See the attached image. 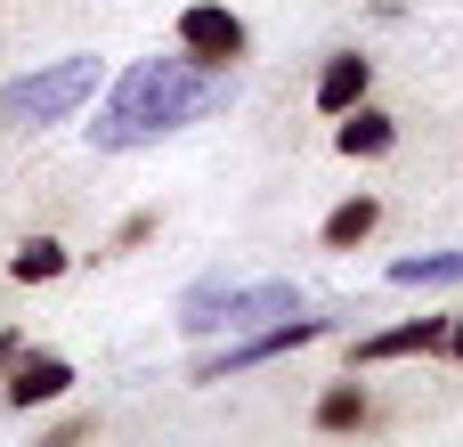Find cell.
I'll return each mask as SVG.
<instances>
[{"mask_svg":"<svg viewBox=\"0 0 463 447\" xmlns=\"http://www.w3.org/2000/svg\"><path fill=\"white\" fill-rule=\"evenodd\" d=\"M391 285H463V244H448V252H407V261H391Z\"/></svg>","mask_w":463,"mask_h":447,"instance_id":"cell-13","label":"cell"},{"mask_svg":"<svg viewBox=\"0 0 463 447\" xmlns=\"http://www.w3.org/2000/svg\"><path fill=\"white\" fill-rule=\"evenodd\" d=\"M334 334V318H269V326H252V334H220V350H203L195 358V383H228V375H252V366H277L285 350H309V342H326Z\"/></svg>","mask_w":463,"mask_h":447,"instance_id":"cell-4","label":"cell"},{"mask_svg":"<svg viewBox=\"0 0 463 447\" xmlns=\"http://www.w3.org/2000/svg\"><path fill=\"white\" fill-rule=\"evenodd\" d=\"M65 391H73V358H57V350H16V366L0 375V407H16V415L57 407Z\"/></svg>","mask_w":463,"mask_h":447,"instance_id":"cell-6","label":"cell"},{"mask_svg":"<svg viewBox=\"0 0 463 447\" xmlns=\"http://www.w3.org/2000/svg\"><path fill=\"white\" fill-rule=\"evenodd\" d=\"M448 318H456V309H439V318H407V326H383V334H366V342L350 350V366H399V358H439V350H448Z\"/></svg>","mask_w":463,"mask_h":447,"instance_id":"cell-7","label":"cell"},{"mask_svg":"<svg viewBox=\"0 0 463 447\" xmlns=\"http://www.w3.org/2000/svg\"><path fill=\"white\" fill-rule=\"evenodd\" d=\"M293 309H301V285H285V277H260V285L203 277V285H187V301H179V326H187V334H252V326H269V318H293Z\"/></svg>","mask_w":463,"mask_h":447,"instance_id":"cell-3","label":"cell"},{"mask_svg":"<svg viewBox=\"0 0 463 447\" xmlns=\"http://www.w3.org/2000/svg\"><path fill=\"white\" fill-rule=\"evenodd\" d=\"M155 228H163V220H155V212H130V220H122V236H114V252H138V244H146V236H155Z\"/></svg>","mask_w":463,"mask_h":447,"instance_id":"cell-14","label":"cell"},{"mask_svg":"<svg viewBox=\"0 0 463 447\" xmlns=\"http://www.w3.org/2000/svg\"><path fill=\"white\" fill-rule=\"evenodd\" d=\"M366 90H374V57H358V49H334V57L317 65V114H350Z\"/></svg>","mask_w":463,"mask_h":447,"instance_id":"cell-9","label":"cell"},{"mask_svg":"<svg viewBox=\"0 0 463 447\" xmlns=\"http://www.w3.org/2000/svg\"><path fill=\"white\" fill-rule=\"evenodd\" d=\"M65 269H73V252H65L57 236H24V244L8 252V277H16V285H57Z\"/></svg>","mask_w":463,"mask_h":447,"instance_id":"cell-12","label":"cell"},{"mask_svg":"<svg viewBox=\"0 0 463 447\" xmlns=\"http://www.w3.org/2000/svg\"><path fill=\"white\" fill-rule=\"evenodd\" d=\"M98 81H106V65L81 49V57H57V65H41V73H16L8 90H0V122L8 130H49V122H73L90 98H98Z\"/></svg>","mask_w":463,"mask_h":447,"instance_id":"cell-2","label":"cell"},{"mask_svg":"<svg viewBox=\"0 0 463 447\" xmlns=\"http://www.w3.org/2000/svg\"><path fill=\"white\" fill-rule=\"evenodd\" d=\"M448 358H456V366H463V309H456V318H448Z\"/></svg>","mask_w":463,"mask_h":447,"instance_id":"cell-16","label":"cell"},{"mask_svg":"<svg viewBox=\"0 0 463 447\" xmlns=\"http://www.w3.org/2000/svg\"><path fill=\"white\" fill-rule=\"evenodd\" d=\"M334 147L350 155V163H374V155H391L399 147V114H383V106H350V114H334Z\"/></svg>","mask_w":463,"mask_h":447,"instance_id":"cell-8","label":"cell"},{"mask_svg":"<svg viewBox=\"0 0 463 447\" xmlns=\"http://www.w3.org/2000/svg\"><path fill=\"white\" fill-rule=\"evenodd\" d=\"M98 432V415H65V423H49V447H73V440H90Z\"/></svg>","mask_w":463,"mask_h":447,"instance_id":"cell-15","label":"cell"},{"mask_svg":"<svg viewBox=\"0 0 463 447\" xmlns=\"http://www.w3.org/2000/svg\"><path fill=\"white\" fill-rule=\"evenodd\" d=\"M309 423H317V432H366V423H374L366 383H358V375H350V383H326V391H317V407H309Z\"/></svg>","mask_w":463,"mask_h":447,"instance_id":"cell-11","label":"cell"},{"mask_svg":"<svg viewBox=\"0 0 463 447\" xmlns=\"http://www.w3.org/2000/svg\"><path fill=\"white\" fill-rule=\"evenodd\" d=\"M374 228H383V195H350V204L326 212L317 244H326V252H358V244H374Z\"/></svg>","mask_w":463,"mask_h":447,"instance_id":"cell-10","label":"cell"},{"mask_svg":"<svg viewBox=\"0 0 463 447\" xmlns=\"http://www.w3.org/2000/svg\"><path fill=\"white\" fill-rule=\"evenodd\" d=\"M171 41H179V57H195V65L228 73V65L252 49V24H244L228 0H187V8H179V24H171Z\"/></svg>","mask_w":463,"mask_h":447,"instance_id":"cell-5","label":"cell"},{"mask_svg":"<svg viewBox=\"0 0 463 447\" xmlns=\"http://www.w3.org/2000/svg\"><path fill=\"white\" fill-rule=\"evenodd\" d=\"M16 350H24V334H0V375L16 366Z\"/></svg>","mask_w":463,"mask_h":447,"instance_id":"cell-17","label":"cell"},{"mask_svg":"<svg viewBox=\"0 0 463 447\" xmlns=\"http://www.w3.org/2000/svg\"><path fill=\"white\" fill-rule=\"evenodd\" d=\"M236 106V65L228 73H212V65H195V57H138L114 90H106V106H98V122H90V147L98 155H138V147H155V138H171V130H187V122H212V114H228Z\"/></svg>","mask_w":463,"mask_h":447,"instance_id":"cell-1","label":"cell"}]
</instances>
